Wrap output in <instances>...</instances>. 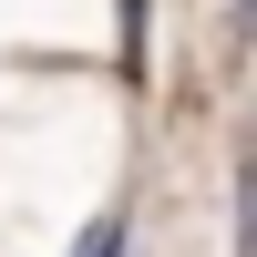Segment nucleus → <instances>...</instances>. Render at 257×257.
<instances>
[{
    "instance_id": "nucleus-1",
    "label": "nucleus",
    "mask_w": 257,
    "mask_h": 257,
    "mask_svg": "<svg viewBox=\"0 0 257 257\" xmlns=\"http://www.w3.org/2000/svg\"><path fill=\"white\" fill-rule=\"evenodd\" d=\"M62 257H123V216H103L93 237H72V247H62Z\"/></svg>"
}]
</instances>
